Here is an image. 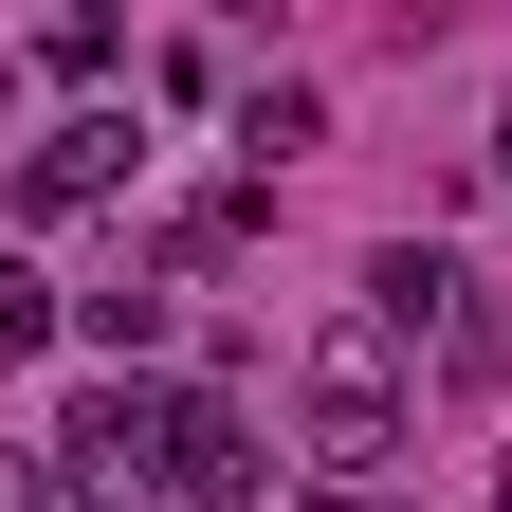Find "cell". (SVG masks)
<instances>
[{"label": "cell", "instance_id": "obj_4", "mask_svg": "<svg viewBox=\"0 0 512 512\" xmlns=\"http://www.w3.org/2000/svg\"><path fill=\"white\" fill-rule=\"evenodd\" d=\"M366 330H439V366H458V384H494V311L439 275L421 238H384V256H366Z\"/></svg>", "mask_w": 512, "mask_h": 512}, {"label": "cell", "instance_id": "obj_13", "mask_svg": "<svg viewBox=\"0 0 512 512\" xmlns=\"http://www.w3.org/2000/svg\"><path fill=\"white\" fill-rule=\"evenodd\" d=\"M0 92H19V74H0Z\"/></svg>", "mask_w": 512, "mask_h": 512}, {"label": "cell", "instance_id": "obj_3", "mask_svg": "<svg viewBox=\"0 0 512 512\" xmlns=\"http://www.w3.org/2000/svg\"><path fill=\"white\" fill-rule=\"evenodd\" d=\"M256 494H275V439L220 384H165V512H256Z\"/></svg>", "mask_w": 512, "mask_h": 512}, {"label": "cell", "instance_id": "obj_1", "mask_svg": "<svg viewBox=\"0 0 512 512\" xmlns=\"http://www.w3.org/2000/svg\"><path fill=\"white\" fill-rule=\"evenodd\" d=\"M293 421H311V476L330 494H384V458H403V366H384V330H330L293 366Z\"/></svg>", "mask_w": 512, "mask_h": 512}, {"label": "cell", "instance_id": "obj_8", "mask_svg": "<svg viewBox=\"0 0 512 512\" xmlns=\"http://www.w3.org/2000/svg\"><path fill=\"white\" fill-rule=\"evenodd\" d=\"M311 128H330V110H311L293 74H256V92H238V147H256V165H293V147H311Z\"/></svg>", "mask_w": 512, "mask_h": 512}, {"label": "cell", "instance_id": "obj_5", "mask_svg": "<svg viewBox=\"0 0 512 512\" xmlns=\"http://www.w3.org/2000/svg\"><path fill=\"white\" fill-rule=\"evenodd\" d=\"M128 165H147L128 110H55L37 147H19V202H37V220H92V202H128Z\"/></svg>", "mask_w": 512, "mask_h": 512}, {"label": "cell", "instance_id": "obj_14", "mask_svg": "<svg viewBox=\"0 0 512 512\" xmlns=\"http://www.w3.org/2000/svg\"><path fill=\"white\" fill-rule=\"evenodd\" d=\"M55 512H74V494H55Z\"/></svg>", "mask_w": 512, "mask_h": 512}, {"label": "cell", "instance_id": "obj_9", "mask_svg": "<svg viewBox=\"0 0 512 512\" xmlns=\"http://www.w3.org/2000/svg\"><path fill=\"white\" fill-rule=\"evenodd\" d=\"M110 55H128V37H110V19H92V0H74V19H55V37H37V74H55V92H110Z\"/></svg>", "mask_w": 512, "mask_h": 512}, {"label": "cell", "instance_id": "obj_7", "mask_svg": "<svg viewBox=\"0 0 512 512\" xmlns=\"http://www.w3.org/2000/svg\"><path fill=\"white\" fill-rule=\"evenodd\" d=\"M55 330H74V293H55V275H37V256H0V366H37Z\"/></svg>", "mask_w": 512, "mask_h": 512}, {"label": "cell", "instance_id": "obj_6", "mask_svg": "<svg viewBox=\"0 0 512 512\" xmlns=\"http://www.w3.org/2000/svg\"><path fill=\"white\" fill-rule=\"evenodd\" d=\"M74 348H92L110 384H147V348H165V293H147V275H110V293H74Z\"/></svg>", "mask_w": 512, "mask_h": 512}, {"label": "cell", "instance_id": "obj_10", "mask_svg": "<svg viewBox=\"0 0 512 512\" xmlns=\"http://www.w3.org/2000/svg\"><path fill=\"white\" fill-rule=\"evenodd\" d=\"M0 512H55V458H0Z\"/></svg>", "mask_w": 512, "mask_h": 512}, {"label": "cell", "instance_id": "obj_2", "mask_svg": "<svg viewBox=\"0 0 512 512\" xmlns=\"http://www.w3.org/2000/svg\"><path fill=\"white\" fill-rule=\"evenodd\" d=\"M55 494L74 512H147L165 494V384H92V403L55 421Z\"/></svg>", "mask_w": 512, "mask_h": 512}, {"label": "cell", "instance_id": "obj_11", "mask_svg": "<svg viewBox=\"0 0 512 512\" xmlns=\"http://www.w3.org/2000/svg\"><path fill=\"white\" fill-rule=\"evenodd\" d=\"M348 512H421V494H348Z\"/></svg>", "mask_w": 512, "mask_h": 512}, {"label": "cell", "instance_id": "obj_12", "mask_svg": "<svg viewBox=\"0 0 512 512\" xmlns=\"http://www.w3.org/2000/svg\"><path fill=\"white\" fill-rule=\"evenodd\" d=\"M494 512H512V476H494Z\"/></svg>", "mask_w": 512, "mask_h": 512}]
</instances>
